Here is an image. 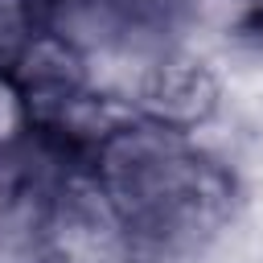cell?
Masks as SVG:
<instances>
[{
	"label": "cell",
	"mask_w": 263,
	"mask_h": 263,
	"mask_svg": "<svg viewBox=\"0 0 263 263\" xmlns=\"http://www.w3.org/2000/svg\"><path fill=\"white\" fill-rule=\"evenodd\" d=\"M140 103L152 119H160L168 127H189L214 111L218 78L197 58H168V62H156L152 74L144 78Z\"/></svg>",
	"instance_id": "1"
},
{
	"label": "cell",
	"mask_w": 263,
	"mask_h": 263,
	"mask_svg": "<svg viewBox=\"0 0 263 263\" xmlns=\"http://www.w3.org/2000/svg\"><path fill=\"white\" fill-rule=\"evenodd\" d=\"M25 119H29V103H25V90L0 74V144H12L21 132H25Z\"/></svg>",
	"instance_id": "2"
}]
</instances>
